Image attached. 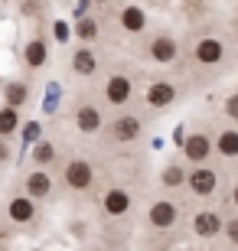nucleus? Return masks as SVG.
Returning a JSON list of instances; mask_svg holds the SVG:
<instances>
[{"label":"nucleus","mask_w":238,"mask_h":251,"mask_svg":"<svg viewBox=\"0 0 238 251\" xmlns=\"http://www.w3.org/2000/svg\"><path fill=\"white\" fill-rule=\"evenodd\" d=\"M186 186L192 189V196H202V199H206V196H212L219 189V173L209 170V167H196L189 176H186Z\"/></svg>","instance_id":"obj_1"},{"label":"nucleus","mask_w":238,"mask_h":251,"mask_svg":"<svg viewBox=\"0 0 238 251\" xmlns=\"http://www.w3.org/2000/svg\"><path fill=\"white\" fill-rule=\"evenodd\" d=\"M176 219H180V212H176V205L170 202V199H160V202H154L150 209H147V222L154 225V228H173Z\"/></svg>","instance_id":"obj_2"},{"label":"nucleus","mask_w":238,"mask_h":251,"mask_svg":"<svg viewBox=\"0 0 238 251\" xmlns=\"http://www.w3.org/2000/svg\"><path fill=\"white\" fill-rule=\"evenodd\" d=\"M95 179V170L88 160H72L69 167H65V186L69 189H88Z\"/></svg>","instance_id":"obj_3"},{"label":"nucleus","mask_w":238,"mask_h":251,"mask_svg":"<svg viewBox=\"0 0 238 251\" xmlns=\"http://www.w3.org/2000/svg\"><path fill=\"white\" fill-rule=\"evenodd\" d=\"M225 228L219 212H212V209H202V212L192 215V232L199 235V238H215V235Z\"/></svg>","instance_id":"obj_4"},{"label":"nucleus","mask_w":238,"mask_h":251,"mask_svg":"<svg viewBox=\"0 0 238 251\" xmlns=\"http://www.w3.org/2000/svg\"><path fill=\"white\" fill-rule=\"evenodd\" d=\"M140 137V118L134 114H121L118 121L111 124V140H118V144H131V140Z\"/></svg>","instance_id":"obj_5"},{"label":"nucleus","mask_w":238,"mask_h":251,"mask_svg":"<svg viewBox=\"0 0 238 251\" xmlns=\"http://www.w3.org/2000/svg\"><path fill=\"white\" fill-rule=\"evenodd\" d=\"M101 205H105V212L108 215H128V209H131V193L128 189H121V186H114V189H108L105 193V199H101Z\"/></svg>","instance_id":"obj_6"},{"label":"nucleus","mask_w":238,"mask_h":251,"mask_svg":"<svg viewBox=\"0 0 238 251\" xmlns=\"http://www.w3.org/2000/svg\"><path fill=\"white\" fill-rule=\"evenodd\" d=\"M183 153L192 163H202V160L212 153V140L206 137V134H189V137L183 140Z\"/></svg>","instance_id":"obj_7"},{"label":"nucleus","mask_w":238,"mask_h":251,"mask_svg":"<svg viewBox=\"0 0 238 251\" xmlns=\"http://www.w3.org/2000/svg\"><path fill=\"white\" fill-rule=\"evenodd\" d=\"M176 52H180V46H176V39L166 36V33H163V36H154V43H150V59H154V62H160V65L173 62Z\"/></svg>","instance_id":"obj_8"},{"label":"nucleus","mask_w":238,"mask_h":251,"mask_svg":"<svg viewBox=\"0 0 238 251\" xmlns=\"http://www.w3.org/2000/svg\"><path fill=\"white\" fill-rule=\"evenodd\" d=\"M131 78L128 75H111L108 82H105V98H108L111 104H124L131 98Z\"/></svg>","instance_id":"obj_9"},{"label":"nucleus","mask_w":238,"mask_h":251,"mask_svg":"<svg viewBox=\"0 0 238 251\" xmlns=\"http://www.w3.org/2000/svg\"><path fill=\"white\" fill-rule=\"evenodd\" d=\"M222 56H225V46H222L215 36L199 39V46H196V62H202V65H215V62H222Z\"/></svg>","instance_id":"obj_10"},{"label":"nucleus","mask_w":238,"mask_h":251,"mask_svg":"<svg viewBox=\"0 0 238 251\" xmlns=\"http://www.w3.org/2000/svg\"><path fill=\"white\" fill-rule=\"evenodd\" d=\"M173 98H176V88L170 82H154L147 88V104L150 108H166V104H173Z\"/></svg>","instance_id":"obj_11"},{"label":"nucleus","mask_w":238,"mask_h":251,"mask_svg":"<svg viewBox=\"0 0 238 251\" xmlns=\"http://www.w3.org/2000/svg\"><path fill=\"white\" fill-rule=\"evenodd\" d=\"M75 124H79L82 134H95V130L101 127V111L95 104H82V108L75 111Z\"/></svg>","instance_id":"obj_12"},{"label":"nucleus","mask_w":238,"mask_h":251,"mask_svg":"<svg viewBox=\"0 0 238 251\" xmlns=\"http://www.w3.org/2000/svg\"><path fill=\"white\" fill-rule=\"evenodd\" d=\"M7 215L13 219V222H29L33 215H36V209H33V202L29 199H23V196H17V199H10V205H7Z\"/></svg>","instance_id":"obj_13"},{"label":"nucleus","mask_w":238,"mask_h":251,"mask_svg":"<svg viewBox=\"0 0 238 251\" xmlns=\"http://www.w3.org/2000/svg\"><path fill=\"white\" fill-rule=\"evenodd\" d=\"M26 193L29 196H49L53 193V179H49V173H43V170H36V173H29L26 176Z\"/></svg>","instance_id":"obj_14"},{"label":"nucleus","mask_w":238,"mask_h":251,"mask_svg":"<svg viewBox=\"0 0 238 251\" xmlns=\"http://www.w3.org/2000/svg\"><path fill=\"white\" fill-rule=\"evenodd\" d=\"M121 26L128 29V33H140V29L147 26V17L140 7H124L121 10Z\"/></svg>","instance_id":"obj_15"},{"label":"nucleus","mask_w":238,"mask_h":251,"mask_svg":"<svg viewBox=\"0 0 238 251\" xmlns=\"http://www.w3.org/2000/svg\"><path fill=\"white\" fill-rule=\"evenodd\" d=\"M72 69L79 75H95V69H98V59H95L92 49H79L72 56Z\"/></svg>","instance_id":"obj_16"},{"label":"nucleus","mask_w":238,"mask_h":251,"mask_svg":"<svg viewBox=\"0 0 238 251\" xmlns=\"http://www.w3.org/2000/svg\"><path fill=\"white\" fill-rule=\"evenodd\" d=\"M46 43H43V39H33V43H29L26 49H23V62L29 65V69H39V65L46 62Z\"/></svg>","instance_id":"obj_17"},{"label":"nucleus","mask_w":238,"mask_h":251,"mask_svg":"<svg viewBox=\"0 0 238 251\" xmlns=\"http://www.w3.org/2000/svg\"><path fill=\"white\" fill-rule=\"evenodd\" d=\"M215 147H219L222 157H238V130H222Z\"/></svg>","instance_id":"obj_18"},{"label":"nucleus","mask_w":238,"mask_h":251,"mask_svg":"<svg viewBox=\"0 0 238 251\" xmlns=\"http://www.w3.org/2000/svg\"><path fill=\"white\" fill-rule=\"evenodd\" d=\"M17 124H20V114H17V108H0V137H7V134H13L17 130Z\"/></svg>","instance_id":"obj_19"},{"label":"nucleus","mask_w":238,"mask_h":251,"mask_svg":"<svg viewBox=\"0 0 238 251\" xmlns=\"http://www.w3.org/2000/svg\"><path fill=\"white\" fill-rule=\"evenodd\" d=\"M23 101H26V85H20V82L7 85V104L10 108H20Z\"/></svg>","instance_id":"obj_20"},{"label":"nucleus","mask_w":238,"mask_h":251,"mask_svg":"<svg viewBox=\"0 0 238 251\" xmlns=\"http://www.w3.org/2000/svg\"><path fill=\"white\" fill-rule=\"evenodd\" d=\"M75 36L85 39V43H92V39L98 36V23H95V20H82V23H79V29H75Z\"/></svg>","instance_id":"obj_21"},{"label":"nucleus","mask_w":238,"mask_h":251,"mask_svg":"<svg viewBox=\"0 0 238 251\" xmlns=\"http://www.w3.org/2000/svg\"><path fill=\"white\" fill-rule=\"evenodd\" d=\"M183 179H186V176H183V170L176 167V163H170V167L163 170V183H166V186H180Z\"/></svg>","instance_id":"obj_22"},{"label":"nucleus","mask_w":238,"mask_h":251,"mask_svg":"<svg viewBox=\"0 0 238 251\" xmlns=\"http://www.w3.org/2000/svg\"><path fill=\"white\" fill-rule=\"evenodd\" d=\"M53 157H55L53 144H39V147L33 150V160H36V163H53Z\"/></svg>","instance_id":"obj_23"},{"label":"nucleus","mask_w":238,"mask_h":251,"mask_svg":"<svg viewBox=\"0 0 238 251\" xmlns=\"http://www.w3.org/2000/svg\"><path fill=\"white\" fill-rule=\"evenodd\" d=\"M225 114H229L232 121H238V92H235V95H232L229 101H225Z\"/></svg>","instance_id":"obj_24"},{"label":"nucleus","mask_w":238,"mask_h":251,"mask_svg":"<svg viewBox=\"0 0 238 251\" xmlns=\"http://www.w3.org/2000/svg\"><path fill=\"white\" fill-rule=\"evenodd\" d=\"M225 235H229V242L238 248V219H232V222L225 225Z\"/></svg>","instance_id":"obj_25"},{"label":"nucleus","mask_w":238,"mask_h":251,"mask_svg":"<svg viewBox=\"0 0 238 251\" xmlns=\"http://www.w3.org/2000/svg\"><path fill=\"white\" fill-rule=\"evenodd\" d=\"M55 39H59V43L69 39V26H65V23H55Z\"/></svg>","instance_id":"obj_26"},{"label":"nucleus","mask_w":238,"mask_h":251,"mask_svg":"<svg viewBox=\"0 0 238 251\" xmlns=\"http://www.w3.org/2000/svg\"><path fill=\"white\" fill-rule=\"evenodd\" d=\"M3 157H7V150H3V144H0V160H3Z\"/></svg>","instance_id":"obj_27"},{"label":"nucleus","mask_w":238,"mask_h":251,"mask_svg":"<svg viewBox=\"0 0 238 251\" xmlns=\"http://www.w3.org/2000/svg\"><path fill=\"white\" fill-rule=\"evenodd\" d=\"M232 199H235V205H238V186H235V193H232Z\"/></svg>","instance_id":"obj_28"},{"label":"nucleus","mask_w":238,"mask_h":251,"mask_svg":"<svg viewBox=\"0 0 238 251\" xmlns=\"http://www.w3.org/2000/svg\"><path fill=\"white\" fill-rule=\"evenodd\" d=\"M98 3H105V0H98Z\"/></svg>","instance_id":"obj_29"},{"label":"nucleus","mask_w":238,"mask_h":251,"mask_svg":"<svg viewBox=\"0 0 238 251\" xmlns=\"http://www.w3.org/2000/svg\"><path fill=\"white\" fill-rule=\"evenodd\" d=\"M160 251H166V248H160Z\"/></svg>","instance_id":"obj_30"}]
</instances>
